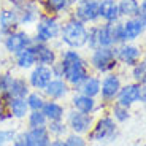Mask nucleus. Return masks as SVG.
I'll use <instances>...</instances> for the list:
<instances>
[{"mask_svg": "<svg viewBox=\"0 0 146 146\" xmlns=\"http://www.w3.org/2000/svg\"><path fill=\"white\" fill-rule=\"evenodd\" d=\"M59 62L62 65L64 80L72 86L73 91L91 73V68H89V64H88V57H84L80 49L62 48L59 51Z\"/></svg>", "mask_w": 146, "mask_h": 146, "instance_id": "obj_1", "label": "nucleus"}, {"mask_svg": "<svg viewBox=\"0 0 146 146\" xmlns=\"http://www.w3.org/2000/svg\"><path fill=\"white\" fill-rule=\"evenodd\" d=\"M88 29L84 22L76 19L70 13L68 16L62 19L60 26V35H59V43L62 48H70V49H84L86 41H88Z\"/></svg>", "mask_w": 146, "mask_h": 146, "instance_id": "obj_2", "label": "nucleus"}, {"mask_svg": "<svg viewBox=\"0 0 146 146\" xmlns=\"http://www.w3.org/2000/svg\"><path fill=\"white\" fill-rule=\"evenodd\" d=\"M117 133H119V124L110 116L108 111H105L99 117H95V122L86 138L89 143L94 145H106L114 141L117 138Z\"/></svg>", "mask_w": 146, "mask_h": 146, "instance_id": "obj_3", "label": "nucleus"}, {"mask_svg": "<svg viewBox=\"0 0 146 146\" xmlns=\"http://www.w3.org/2000/svg\"><path fill=\"white\" fill-rule=\"evenodd\" d=\"M60 26L62 18L43 13L33 26V43H56L60 35Z\"/></svg>", "mask_w": 146, "mask_h": 146, "instance_id": "obj_4", "label": "nucleus"}, {"mask_svg": "<svg viewBox=\"0 0 146 146\" xmlns=\"http://www.w3.org/2000/svg\"><path fill=\"white\" fill-rule=\"evenodd\" d=\"M88 64L92 73L97 75H106V73L116 72L119 68L116 59V46L110 48H95L92 51H89L88 56Z\"/></svg>", "mask_w": 146, "mask_h": 146, "instance_id": "obj_5", "label": "nucleus"}, {"mask_svg": "<svg viewBox=\"0 0 146 146\" xmlns=\"http://www.w3.org/2000/svg\"><path fill=\"white\" fill-rule=\"evenodd\" d=\"M111 27H113V24H108V22H97V24L89 26L86 49H88V51H92L95 48L114 46L113 44V35H111Z\"/></svg>", "mask_w": 146, "mask_h": 146, "instance_id": "obj_6", "label": "nucleus"}, {"mask_svg": "<svg viewBox=\"0 0 146 146\" xmlns=\"http://www.w3.org/2000/svg\"><path fill=\"white\" fill-rule=\"evenodd\" d=\"M122 76L116 72L106 73V75H102V84H100V95L99 100L102 105H105L108 108L111 103L116 102V97L119 94L121 88H122Z\"/></svg>", "mask_w": 146, "mask_h": 146, "instance_id": "obj_7", "label": "nucleus"}, {"mask_svg": "<svg viewBox=\"0 0 146 146\" xmlns=\"http://www.w3.org/2000/svg\"><path fill=\"white\" fill-rule=\"evenodd\" d=\"M32 44H33L32 32H29V30L24 29V27H19L18 30L5 35L2 48H3V51L7 52L8 56L13 57V56H16L18 52H21L22 49H26V48L32 46Z\"/></svg>", "mask_w": 146, "mask_h": 146, "instance_id": "obj_8", "label": "nucleus"}, {"mask_svg": "<svg viewBox=\"0 0 146 146\" xmlns=\"http://www.w3.org/2000/svg\"><path fill=\"white\" fill-rule=\"evenodd\" d=\"M143 54H145V49L140 44H137V41H125L116 46V59L119 67L132 68L143 59Z\"/></svg>", "mask_w": 146, "mask_h": 146, "instance_id": "obj_9", "label": "nucleus"}, {"mask_svg": "<svg viewBox=\"0 0 146 146\" xmlns=\"http://www.w3.org/2000/svg\"><path fill=\"white\" fill-rule=\"evenodd\" d=\"M65 122L68 125L70 133H76V135H88L89 130L92 129L95 122V116L94 114H86L76 111V110H67L65 114Z\"/></svg>", "mask_w": 146, "mask_h": 146, "instance_id": "obj_10", "label": "nucleus"}, {"mask_svg": "<svg viewBox=\"0 0 146 146\" xmlns=\"http://www.w3.org/2000/svg\"><path fill=\"white\" fill-rule=\"evenodd\" d=\"M99 0H81L76 5H73L72 15L86 26H92L100 22L99 18Z\"/></svg>", "mask_w": 146, "mask_h": 146, "instance_id": "obj_11", "label": "nucleus"}, {"mask_svg": "<svg viewBox=\"0 0 146 146\" xmlns=\"http://www.w3.org/2000/svg\"><path fill=\"white\" fill-rule=\"evenodd\" d=\"M16 11H18L19 24L24 29L33 27L35 22L38 21V18L43 15V8H41L40 0H27L19 7H16Z\"/></svg>", "mask_w": 146, "mask_h": 146, "instance_id": "obj_12", "label": "nucleus"}, {"mask_svg": "<svg viewBox=\"0 0 146 146\" xmlns=\"http://www.w3.org/2000/svg\"><path fill=\"white\" fill-rule=\"evenodd\" d=\"M70 106H72V110H76V111H81V113L86 114H94V116L100 110L102 111L106 110V106L102 105L99 99L80 94V92H73V95L70 97Z\"/></svg>", "mask_w": 146, "mask_h": 146, "instance_id": "obj_13", "label": "nucleus"}, {"mask_svg": "<svg viewBox=\"0 0 146 146\" xmlns=\"http://www.w3.org/2000/svg\"><path fill=\"white\" fill-rule=\"evenodd\" d=\"M26 78L30 84V89H33V91H43L48 84L51 83L54 75H52V70L49 65H40V64H36L35 67H32L27 72Z\"/></svg>", "mask_w": 146, "mask_h": 146, "instance_id": "obj_14", "label": "nucleus"}, {"mask_svg": "<svg viewBox=\"0 0 146 146\" xmlns=\"http://www.w3.org/2000/svg\"><path fill=\"white\" fill-rule=\"evenodd\" d=\"M72 92H73L72 86L62 78H52L51 83L43 89V94L48 100H57V102L67 100Z\"/></svg>", "mask_w": 146, "mask_h": 146, "instance_id": "obj_15", "label": "nucleus"}, {"mask_svg": "<svg viewBox=\"0 0 146 146\" xmlns=\"http://www.w3.org/2000/svg\"><path fill=\"white\" fill-rule=\"evenodd\" d=\"M3 105L7 113L10 114L11 121H22L29 114V105L24 97H5Z\"/></svg>", "mask_w": 146, "mask_h": 146, "instance_id": "obj_16", "label": "nucleus"}, {"mask_svg": "<svg viewBox=\"0 0 146 146\" xmlns=\"http://www.w3.org/2000/svg\"><path fill=\"white\" fill-rule=\"evenodd\" d=\"M36 56V64L40 65H54L59 60V48H56L54 43H33Z\"/></svg>", "mask_w": 146, "mask_h": 146, "instance_id": "obj_17", "label": "nucleus"}, {"mask_svg": "<svg viewBox=\"0 0 146 146\" xmlns=\"http://www.w3.org/2000/svg\"><path fill=\"white\" fill-rule=\"evenodd\" d=\"M140 88H141V84L135 83V81L124 83L116 97V103L127 106V108H132L133 105L140 103Z\"/></svg>", "mask_w": 146, "mask_h": 146, "instance_id": "obj_18", "label": "nucleus"}, {"mask_svg": "<svg viewBox=\"0 0 146 146\" xmlns=\"http://www.w3.org/2000/svg\"><path fill=\"white\" fill-rule=\"evenodd\" d=\"M122 32H124V43L137 41L146 33V24L141 21L140 16L122 19Z\"/></svg>", "mask_w": 146, "mask_h": 146, "instance_id": "obj_19", "label": "nucleus"}, {"mask_svg": "<svg viewBox=\"0 0 146 146\" xmlns=\"http://www.w3.org/2000/svg\"><path fill=\"white\" fill-rule=\"evenodd\" d=\"M43 13L54 15L59 18H65L72 13L73 10V2L72 0H40Z\"/></svg>", "mask_w": 146, "mask_h": 146, "instance_id": "obj_20", "label": "nucleus"}, {"mask_svg": "<svg viewBox=\"0 0 146 146\" xmlns=\"http://www.w3.org/2000/svg\"><path fill=\"white\" fill-rule=\"evenodd\" d=\"M19 27H21V24H19L16 8L5 5L0 10V32H3L5 35H8V33L18 30Z\"/></svg>", "mask_w": 146, "mask_h": 146, "instance_id": "obj_21", "label": "nucleus"}, {"mask_svg": "<svg viewBox=\"0 0 146 146\" xmlns=\"http://www.w3.org/2000/svg\"><path fill=\"white\" fill-rule=\"evenodd\" d=\"M22 137L26 140L29 146H49L51 143V135L46 127H38V129H24Z\"/></svg>", "mask_w": 146, "mask_h": 146, "instance_id": "obj_22", "label": "nucleus"}, {"mask_svg": "<svg viewBox=\"0 0 146 146\" xmlns=\"http://www.w3.org/2000/svg\"><path fill=\"white\" fill-rule=\"evenodd\" d=\"M99 18L100 22H108V24L121 21L117 0H102L99 3Z\"/></svg>", "mask_w": 146, "mask_h": 146, "instance_id": "obj_23", "label": "nucleus"}, {"mask_svg": "<svg viewBox=\"0 0 146 146\" xmlns=\"http://www.w3.org/2000/svg\"><path fill=\"white\" fill-rule=\"evenodd\" d=\"M13 60V65L16 67L21 72H29L32 67L36 65V56H35V49H33V44L26 49H22L21 52H18L16 56L11 57Z\"/></svg>", "mask_w": 146, "mask_h": 146, "instance_id": "obj_24", "label": "nucleus"}, {"mask_svg": "<svg viewBox=\"0 0 146 146\" xmlns=\"http://www.w3.org/2000/svg\"><path fill=\"white\" fill-rule=\"evenodd\" d=\"M100 84H102V76L97 75V73H89L86 80L78 86L73 92H80V94H84V95H89V97H95L99 99L100 95Z\"/></svg>", "mask_w": 146, "mask_h": 146, "instance_id": "obj_25", "label": "nucleus"}, {"mask_svg": "<svg viewBox=\"0 0 146 146\" xmlns=\"http://www.w3.org/2000/svg\"><path fill=\"white\" fill-rule=\"evenodd\" d=\"M43 114L46 116L48 122L49 121H62L65 119L67 114V106L64 105V102H57V100H46L44 106L41 108Z\"/></svg>", "mask_w": 146, "mask_h": 146, "instance_id": "obj_26", "label": "nucleus"}, {"mask_svg": "<svg viewBox=\"0 0 146 146\" xmlns=\"http://www.w3.org/2000/svg\"><path fill=\"white\" fill-rule=\"evenodd\" d=\"M30 91L32 89H30V84L27 81V78L24 75H15L13 80H11L7 97H24L26 99Z\"/></svg>", "mask_w": 146, "mask_h": 146, "instance_id": "obj_27", "label": "nucleus"}, {"mask_svg": "<svg viewBox=\"0 0 146 146\" xmlns=\"http://www.w3.org/2000/svg\"><path fill=\"white\" fill-rule=\"evenodd\" d=\"M121 19L135 18L140 15V0H117Z\"/></svg>", "mask_w": 146, "mask_h": 146, "instance_id": "obj_28", "label": "nucleus"}, {"mask_svg": "<svg viewBox=\"0 0 146 146\" xmlns=\"http://www.w3.org/2000/svg\"><path fill=\"white\" fill-rule=\"evenodd\" d=\"M108 114L116 121L117 124H124V122H127L130 119V108L122 106V105L114 102L108 106Z\"/></svg>", "mask_w": 146, "mask_h": 146, "instance_id": "obj_29", "label": "nucleus"}, {"mask_svg": "<svg viewBox=\"0 0 146 146\" xmlns=\"http://www.w3.org/2000/svg\"><path fill=\"white\" fill-rule=\"evenodd\" d=\"M46 129H48V132H49L51 138H65V137L70 133L65 119H62V121H49L48 125H46Z\"/></svg>", "mask_w": 146, "mask_h": 146, "instance_id": "obj_30", "label": "nucleus"}, {"mask_svg": "<svg viewBox=\"0 0 146 146\" xmlns=\"http://www.w3.org/2000/svg\"><path fill=\"white\" fill-rule=\"evenodd\" d=\"M26 125L27 129H38V127H46L48 125V119L43 114L41 110H36V111H29L26 117Z\"/></svg>", "mask_w": 146, "mask_h": 146, "instance_id": "obj_31", "label": "nucleus"}, {"mask_svg": "<svg viewBox=\"0 0 146 146\" xmlns=\"http://www.w3.org/2000/svg\"><path fill=\"white\" fill-rule=\"evenodd\" d=\"M27 100V105H29V110L30 111H36V110H41L46 103V97H44L43 91H30L29 95L26 97Z\"/></svg>", "mask_w": 146, "mask_h": 146, "instance_id": "obj_32", "label": "nucleus"}, {"mask_svg": "<svg viewBox=\"0 0 146 146\" xmlns=\"http://www.w3.org/2000/svg\"><path fill=\"white\" fill-rule=\"evenodd\" d=\"M130 70V78L138 84H146V59H141L138 64L132 67Z\"/></svg>", "mask_w": 146, "mask_h": 146, "instance_id": "obj_33", "label": "nucleus"}, {"mask_svg": "<svg viewBox=\"0 0 146 146\" xmlns=\"http://www.w3.org/2000/svg\"><path fill=\"white\" fill-rule=\"evenodd\" d=\"M15 76V73L10 72V70H5V72H0V99L3 100L8 94V89H10L11 80Z\"/></svg>", "mask_w": 146, "mask_h": 146, "instance_id": "obj_34", "label": "nucleus"}, {"mask_svg": "<svg viewBox=\"0 0 146 146\" xmlns=\"http://www.w3.org/2000/svg\"><path fill=\"white\" fill-rule=\"evenodd\" d=\"M16 133H18V130L15 127H0V146L10 145L15 140Z\"/></svg>", "mask_w": 146, "mask_h": 146, "instance_id": "obj_35", "label": "nucleus"}, {"mask_svg": "<svg viewBox=\"0 0 146 146\" xmlns=\"http://www.w3.org/2000/svg\"><path fill=\"white\" fill-rule=\"evenodd\" d=\"M65 145L67 146H91L88 138L84 135H76V133H68L65 137Z\"/></svg>", "mask_w": 146, "mask_h": 146, "instance_id": "obj_36", "label": "nucleus"}, {"mask_svg": "<svg viewBox=\"0 0 146 146\" xmlns=\"http://www.w3.org/2000/svg\"><path fill=\"white\" fill-rule=\"evenodd\" d=\"M111 35H113V44H114V46H117V44H121V43H124V32H122V19L113 24V27H111Z\"/></svg>", "mask_w": 146, "mask_h": 146, "instance_id": "obj_37", "label": "nucleus"}, {"mask_svg": "<svg viewBox=\"0 0 146 146\" xmlns=\"http://www.w3.org/2000/svg\"><path fill=\"white\" fill-rule=\"evenodd\" d=\"M11 117L10 114L7 113V110H5V105H3V100L0 99V127L3 124H7V122H10Z\"/></svg>", "mask_w": 146, "mask_h": 146, "instance_id": "obj_38", "label": "nucleus"}, {"mask_svg": "<svg viewBox=\"0 0 146 146\" xmlns=\"http://www.w3.org/2000/svg\"><path fill=\"white\" fill-rule=\"evenodd\" d=\"M51 70H52V75H54V78H62L64 80V72H62V65H60V62H56L54 65H51Z\"/></svg>", "mask_w": 146, "mask_h": 146, "instance_id": "obj_39", "label": "nucleus"}, {"mask_svg": "<svg viewBox=\"0 0 146 146\" xmlns=\"http://www.w3.org/2000/svg\"><path fill=\"white\" fill-rule=\"evenodd\" d=\"M140 18H141V21L146 24V0H141L140 2Z\"/></svg>", "mask_w": 146, "mask_h": 146, "instance_id": "obj_40", "label": "nucleus"}, {"mask_svg": "<svg viewBox=\"0 0 146 146\" xmlns=\"http://www.w3.org/2000/svg\"><path fill=\"white\" fill-rule=\"evenodd\" d=\"M5 2V5H8V7H13V8H16V7H19L21 3H24V2H27V0H3Z\"/></svg>", "mask_w": 146, "mask_h": 146, "instance_id": "obj_41", "label": "nucleus"}, {"mask_svg": "<svg viewBox=\"0 0 146 146\" xmlns=\"http://www.w3.org/2000/svg\"><path fill=\"white\" fill-rule=\"evenodd\" d=\"M140 103H146V84H141L140 88Z\"/></svg>", "mask_w": 146, "mask_h": 146, "instance_id": "obj_42", "label": "nucleus"}, {"mask_svg": "<svg viewBox=\"0 0 146 146\" xmlns=\"http://www.w3.org/2000/svg\"><path fill=\"white\" fill-rule=\"evenodd\" d=\"M49 146H67V145H65V140L64 138H52Z\"/></svg>", "mask_w": 146, "mask_h": 146, "instance_id": "obj_43", "label": "nucleus"}, {"mask_svg": "<svg viewBox=\"0 0 146 146\" xmlns=\"http://www.w3.org/2000/svg\"><path fill=\"white\" fill-rule=\"evenodd\" d=\"M3 38H5V33L0 32V46H2V43H3Z\"/></svg>", "mask_w": 146, "mask_h": 146, "instance_id": "obj_44", "label": "nucleus"}, {"mask_svg": "<svg viewBox=\"0 0 146 146\" xmlns=\"http://www.w3.org/2000/svg\"><path fill=\"white\" fill-rule=\"evenodd\" d=\"M3 7H5V2H3V0H0V10H2Z\"/></svg>", "mask_w": 146, "mask_h": 146, "instance_id": "obj_45", "label": "nucleus"}, {"mask_svg": "<svg viewBox=\"0 0 146 146\" xmlns=\"http://www.w3.org/2000/svg\"><path fill=\"white\" fill-rule=\"evenodd\" d=\"M72 2H73V5H76L78 2H81V0H72Z\"/></svg>", "mask_w": 146, "mask_h": 146, "instance_id": "obj_46", "label": "nucleus"}, {"mask_svg": "<svg viewBox=\"0 0 146 146\" xmlns=\"http://www.w3.org/2000/svg\"><path fill=\"white\" fill-rule=\"evenodd\" d=\"M143 59H146V51H145V54H143Z\"/></svg>", "mask_w": 146, "mask_h": 146, "instance_id": "obj_47", "label": "nucleus"}, {"mask_svg": "<svg viewBox=\"0 0 146 146\" xmlns=\"http://www.w3.org/2000/svg\"><path fill=\"white\" fill-rule=\"evenodd\" d=\"M97 146H106V145H97Z\"/></svg>", "mask_w": 146, "mask_h": 146, "instance_id": "obj_48", "label": "nucleus"}, {"mask_svg": "<svg viewBox=\"0 0 146 146\" xmlns=\"http://www.w3.org/2000/svg\"><path fill=\"white\" fill-rule=\"evenodd\" d=\"M133 146H141V145H133Z\"/></svg>", "mask_w": 146, "mask_h": 146, "instance_id": "obj_49", "label": "nucleus"}, {"mask_svg": "<svg viewBox=\"0 0 146 146\" xmlns=\"http://www.w3.org/2000/svg\"><path fill=\"white\" fill-rule=\"evenodd\" d=\"M99 2H102V0H99Z\"/></svg>", "mask_w": 146, "mask_h": 146, "instance_id": "obj_50", "label": "nucleus"}, {"mask_svg": "<svg viewBox=\"0 0 146 146\" xmlns=\"http://www.w3.org/2000/svg\"><path fill=\"white\" fill-rule=\"evenodd\" d=\"M140 2H141V0H140Z\"/></svg>", "mask_w": 146, "mask_h": 146, "instance_id": "obj_51", "label": "nucleus"}]
</instances>
